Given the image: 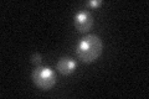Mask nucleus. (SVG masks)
Here are the masks:
<instances>
[{
  "label": "nucleus",
  "instance_id": "obj_1",
  "mask_svg": "<svg viewBox=\"0 0 149 99\" xmlns=\"http://www.w3.org/2000/svg\"><path fill=\"white\" fill-rule=\"evenodd\" d=\"M102 48H103V44L98 36L86 35L77 42L76 53L82 62L91 63L100 57V55L102 53Z\"/></svg>",
  "mask_w": 149,
  "mask_h": 99
},
{
  "label": "nucleus",
  "instance_id": "obj_2",
  "mask_svg": "<svg viewBox=\"0 0 149 99\" xmlns=\"http://www.w3.org/2000/svg\"><path fill=\"white\" fill-rule=\"evenodd\" d=\"M31 79L36 87L44 91H49L56 83V73L50 67L39 66L31 73Z\"/></svg>",
  "mask_w": 149,
  "mask_h": 99
},
{
  "label": "nucleus",
  "instance_id": "obj_3",
  "mask_svg": "<svg viewBox=\"0 0 149 99\" xmlns=\"http://www.w3.org/2000/svg\"><path fill=\"white\" fill-rule=\"evenodd\" d=\"M73 22L74 26L78 32L85 34L91 30V27L93 26V16L91 12H88L86 10H81L76 12V15L73 16Z\"/></svg>",
  "mask_w": 149,
  "mask_h": 99
},
{
  "label": "nucleus",
  "instance_id": "obj_4",
  "mask_svg": "<svg viewBox=\"0 0 149 99\" xmlns=\"http://www.w3.org/2000/svg\"><path fill=\"white\" fill-rule=\"evenodd\" d=\"M76 61H74L72 57H61L58 61H57V64H56V69L63 76H68V74H71L74 72V68H76Z\"/></svg>",
  "mask_w": 149,
  "mask_h": 99
},
{
  "label": "nucleus",
  "instance_id": "obj_5",
  "mask_svg": "<svg viewBox=\"0 0 149 99\" xmlns=\"http://www.w3.org/2000/svg\"><path fill=\"white\" fill-rule=\"evenodd\" d=\"M41 61H42V57H41L40 53H34V55L31 56V63H32V64L39 66V64L41 63Z\"/></svg>",
  "mask_w": 149,
  "mask_h": 99
},
{
  "label": "nucleus",
  "instance_id": "obj_6",
  "mask_svg": "<svg viewBox=\"0 0 149 99\" xmlns=\"http://www.w3.org/2000/svg\"><path fill=\"white\" fill-rule=\"evenodd\" d=\"M102 4L101 0H91L90 3H88V5H90L91 8H97V6H100Z\"/></svg>",
  "mask_w": 149,
  "mask_h": 99
}]
</instances>
